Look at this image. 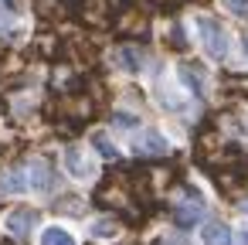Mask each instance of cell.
Returning a JSON list of instances; mask_svg holds the SVG:
<instances>
[{"label": "cell", "instance_id": "cell-1", "mask_svg": "<svg viewBox=\"0 0 248 245\" xmlns=\"http://www.w3.org/2000/svg\"><path fill=\"white\" fill-rule=\"evenodd\" d=\"M194 31H197V41H201V48L207 51L211 62H224L231 55V34H228V28L217 17L197 14L194 17Z\"/></svg>", "mask_w": 248, "mask_h": 245}, {"label": "cell", "instance_id": "cell-2", "mask_svg": "<svg viewBox=\"0 0 248 245\" xmlns=\"http://www.w3.org/2000/svg\"><path fill=\"white\" fill-rule=\"evenodd\" d=\"M62 163H65L68 177H72V180H78V184H85V180H92V177L99 174L95 160H92V157H89V150H82V147H65Z\"/></svg>", "mask_w": 248, "mask_h": 245}, {"label": "cell", "instance_id": "cell-3", "mask_svg": "<svg viewBox=\"0 0 248 245\" xmlns=\"http://www.w3.org/2000/svg\"><path fill=\"white\" fill-rule=\"evenodd\" d=\"M201 214H204V194L194 191V187H187L184 197H180L177 208H173V218H177L180 228H194V225L201 221Z\"/></svg>", "mask_w": 248, "mask_h": 245}, {"label": "cell", "instance_id": "cell-4", "mask_svg": "<svg viewBox=\"0 0 248 245\" xmlns=\"http://www.w3.org/2000/svg\"><path fill=\"white\" fill-rule=\"evenodd\" d=\"M133 153H140V157H163V153H170V140L160 130H143L133 140Z\"/></svg>", "mask_w": 248, "mask_h": 245}, {"label": "cell", "instance_id": "cell-5", "mask_svg": "<svg viewBox=\"0 0 248 245\" xmlns=\"http://www.w3.org/2000/svg\"><path fill=\"white\" fill-rule=\"evenodd\" d=\"M112 65L119 72H126V75H140L146 68V51L136 48V45H123V48L112 51Z\"/></svg>", "mask_w": 248, "mask_h": 245}, {"label": "cell", "instance_id": "cell-6", "mask_svg": "<svg viewBox=\"0 0 248 245\" xmlns=\"http://www.w3.org/2000/svg\"><path fill=\"white\" fill-rule=\"evenodd\" d=\"M34 225H38V211H34V208H14V211H7V218H4V228H7V235H14V238H28Z\"/></svg>", "mask_w": 248, "mask_h": 245}, {"label": "cell", "instance_id": "cell-7", "mask_svg": "<svg viewBox=\"0 0 248 245\" xmlns=\"http://www.w3.org/2000/svg\"><path fill=\"white\" fill-rule=\"evenodd\" d=\"M28 191H34V194H51L55 191V170L45 160H31V167H28Z\"/></svg>", "mask_w": 248, "mask_h": 245}, {"label": "cell", "instance_id": "cell-8", "mask_svg": "<svg viewBox=\"0 0 248 245\" xmlns=\"http://www.w3.org/2000/svg\"><path fill=\"white\" fill-rule=\"evenodd\" d=\"M0 191L4 194H24L28 191V170L24 167H11L0 174Z\"/></svg>", "mask_w": 248, "mask_h": 245}, {"label": "cell", "instance_id": "cell-9", "mask_svg": "<svg viewBox=\"0 0 248 245\" xmlns=\"http://www.w3.org/2000/svg\"><path fill=\"white\" fill-rule=\"evenodd\" d=\"M201 242H207V245H231L234 235H231V228L224 221H207L201 228Z\"/></svg>", "mask_w": 248, "mask_h": 245}, {"label": "cell", "instance_id": "cell-10", "mask_svg": "<svg viewBox=\"0 0 248 245\" xmlns=\"http://www.w3.org/2000/svg\"><path fill=\"white\" fill-rule=\"evenodd\" d=\"M38 245H75V235L65 225H45L38 235Z\"/></svg>", "mask_w": 248, "mask_h": 245}, {"label": "cell", "instance_id": "cell-11", "mask_svg": "<svg viewBox=\"0 0 248 245\" xmlns=\"http://www.w3.org/2000/svg\"><path fill=\"white\" fill-rule=\"evenodd\" d=\"M177 79L184 82V89L187 92H194V96H204V72H197L194 65H177Z\"/></svg>", "mask_w": 248, "mask_h": 245}, {"label": "cell", "instance_id": "cell-12", "mask_svg": "<svg viewBox=\"0 0 248 245\" xmlns=\"http://www.w3.org/2000/svg\"><path fill=\"white\" fill-rule=\"evenodd\" d=\"M17 17H24V0H0V34H7Z\"/></svg>", "mask_w": 248, "mask_h": 245}, {"label": "cell", "instance_id": "cell-13", "mask_svg": "<svg viewBox=\"0 0 248 245\" xmlns=\"http://www.w3.org/2000/svg\"><path fill=\"white\" fill-rule=\"evenodd\" d=\"M92 147H95L106 160H116V157H119V147L109 140V133H92Z\"/></svg>", "mask_w": 248, "mask_h": 245}, {"label": "cell", "instance_id": "cell-14", "mask_svg": "<svg viewBox=\"0 0 248 245\" xmlns=\"http://www.w3.org/2000/svg\"><path fill=\"white\" fill-rule=\"evenodd\" d=\"M116 231H119V228H116L112 218H95V221L89 225V235H92V238H116Z\"/></svg>", "mask_w": 248, "mask_h": 245}, {"label": "cell", "instance_id": "cell-15", "mask_svg": "<svg viewBox=\"0 0 248 245\" xmlns=\"http://www.w3.org/2000/svg\"><path fill=\"white\" fill-rule=\"evenodd\" d=\"M112 123H116V130H136V126H140V119H136L133 113H116Z\"/></svg>", "mask_w": 248, "mask_h": 245}, {"label": "cell", "instance_id": "cell-16", "mask_svg": "<svg viewBox=\"0 0 248 245\" xmlns=\"http://www.w3.org/2000/svg\"><path fill=\"white\" fill-rule=\"evenodd\" d=\"M231 14H248V0H221Z\"/></svg>", "mask_w": 248, "mask_h": 245}, {"label": "cell", "instance_id": "cell-17", "mask_svg": "<svg viewBox=\"0 0 248 245\" xmlns=\"http://www.w3.org/2000/svg\"><path fill=\"white\" fill-rule=\"evenodd\" d=\"M234 245H248V225H241V228L234 231Z\"/></svg>", "mask_w": 248, "mask_h": 245}, {"label": "cell", "instance_id": "cell-18", "mask_svg": "<svg viewBox=\"0 0 248 245\" xmlns=\"http://www.w3.org/2000/svg\"><path fill=\"white\" fill-rule=\"evenodd\" d=\"M163 245H190V242H187L184 235H167V238H163Z\"/></svg>", "mask_w": 248, "mask_h": 245}, {"label": "cell", "instance_id": "cell-19", "mask_svg": "<svg viewBox=\"0 0 248 245\" xmlns=\"http://www.w3.org/2000/svg\"><path fill=\"white\" fill-rule=\"evenodd\" d=\"M241 51H245V58H248V34H241Z\"/></svg>", "mask_w": 248, "mask_h": 245}, {"label": "cell", "instance_id": "cell-20", "mask_svg": "<svg viewBox=\"0 0 248 245\" xmlns=\"http://www.w3.org/2000/svg\"><path fill=\"white\" fill-rule=\"evenodd\" d=\"M241 211H245V214H248V201H241Z\"/></svg>", "mask_w": 248, "mask_h": 245}]
</instances>
